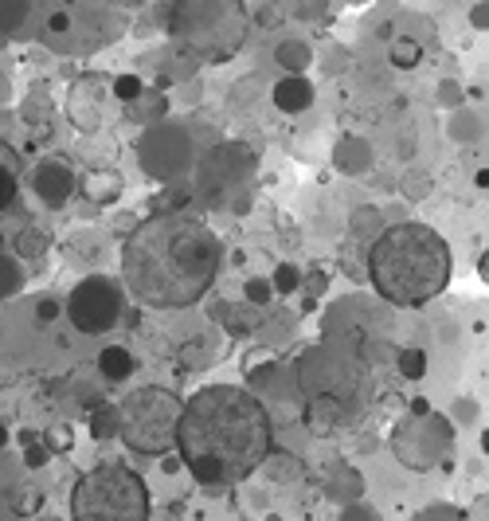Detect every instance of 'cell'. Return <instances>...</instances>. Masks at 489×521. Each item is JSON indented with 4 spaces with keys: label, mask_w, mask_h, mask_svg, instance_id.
I'll return each instance as SVG.
<instances>
[{
    "label": "cell",
    "mask_w": 489,
    "mask_h": 521,
    "mask_svg": "<svg viewBox=\"0 0 489 521\" xmlns=\"http://www.w3.org/2000/svg\"><path fill=\"white\" fill-rule=\"evenodd\" d=\"M177 447L200 482H239L267 463L274 427L247 388L208 384L180 408Z\"/></svg>",
    "instance_id": "cell-2"
},
{
    "label": "cell",
    "mask_w": 489,
    "mask_h": 521,
    "mask_svg": "<svg viewBox=\"0 0 489 521\" xmlns=\"http://www.w3.org/2000/svg\"><path fill=\"white\" fill-rule=\"evenodd\" d=\"M400 365L407 377H423V353H403Z\"/></svg>",
    "instance_id": "cell-13"
},
{
    "label": "cell",
    "mask_w": 489,
    "mask_h": 521,
    "mask_svg": "<svg viewBox=\"0 0 489 521\" xmlns=\"http://www.w3.org/2000/svg\"><path fill=\"white\" fill-rule=\"evenodd\" d=\"M450 247L427 224H396L376 239L368 275L376 290L396 306H423L450 283Z\"/></svg>",
    "instance_id": "cell-3"
},
{
    "label": "cell",
    "mask_w": 489,
    "mask_h": 521,
    "mask_svg": "<svg viewBox=\"0 0 489 521\" xmlns=\"http://www.w3.org/2000/svg\"><path fill=\"white\" fill-rule=\"evenodd\" d=\"M220 239L192 212H157L122 247V279L153 310L192 306L220 271Z\"/></svg>",
    "instance_id": "cell-1"
},
{
    "label": "cell",
    "mask_w": 489,
    "mask_h": 521,
    "mask_svg": "<svg viewBox=\"0 0 489 521\" xmlns=\"http://www.w3.org/2000/svg\"><path fill=\"white\" fill-rule=\"evenodd\" d=\"M102 369H106V377L110 380H122L134 373V357L122 353V349H106V353H102Z\"/></svg>",
    "instance_id": "cell-9"
},
{
    "label": "cell",
    "mask_w": 489,
    "mask_h": 521,
    "mask_svg": "<svg viewBox=\"0 0 489 521\" xmlns=\"http://www.w3.org/2000/svg\"><path fill=\"white\" fill-rule=\"evenodd\" d=\"M75 521H149V490L130 467L106 463L79 478L71 494Z\"/></svg>",
    "instance_id": "cell-4"
},
{
    "label": "cell",
    "mask_w": 489,
    "mask_h": 521,
    "mask_svg": "<svg viewBox=\"0 0 489 521\" xmlns=\"http://www.w3.org/2000/svg\"><path fill=\"white\" fill-rule=\"evenodd\" d=\"M0 443H4V427H0Z\"/></svg>",
    "instance_id": "cell-17"
},
{
    "label": "cell",
    "mask_w": 489,
    "mask_h": 521,
    "mask_svg": "<svg viewBox=\"0 0 489 521\" xmlns=\"http://www.w3.org/2000/svg\"><path fill=\"white\" fill-rule=\"evenodd\" d=\"M36 192L47 196V200H63V196L71 192V169H63V165H44V169L36 173Z\"/></svg>",
    "instance_id": "cell-8"
},
{
    "label": "cell",
    "mask_w": 489,
    "mask_h": 521,
    "mask_svg": "<svg viewBox=\"0 0 489 521\" xmlns=\"http://www.w3.org/2000/svg\"><path fill=\"white\" fill-rule=\"evenodd\" d=\"M12 200H16V177H12V169L0 165V208H8Z\"/></svg>",
    "instance_id": "cell-11"
},
{
    "label": "cell",
    "mask_w": 489,
    "mask_h": 521,
    "mask_svg": "<svg viewBox=\"0 0 489 521\" xmlns=\"http://www.w3.org/2000/svg\"><path fill=\"white\" fill-rule=\"evenodd\" d=\"M0 243H4V236H0Z\"/></svg>",
    "instance_id": "cell-18"
},
{
    "label": "cell",
    "mask_w": 489,
    "mask_h": 521,
    "mask_svg": "<svg viewBox=\"0 0 489 521\" xmlns=\"http://www.w3.org/2000/svg\"><path fill=\"white\" fill-rule=\"evenodd\" d=\"M67 314L83 333H106L122 318V294L110 279H87L67 298Z\"/></svg>",
    "instance_id": "cell-7"
},
{
    "label": "cell",
    "mask_w": 489,
    "mask_h": 521,
    "mask_svg": "<svg viewBox=\"0 0 489 521\" xmlns=\"http://www.w3.org/2000/svg\"><path fill=\"white\" fill-rule=\"evenodd\" d=\"M44 247H47L44 232H24V239H20V251H24V255H40Z\"/></svg>",
    "instance_id": "cell-12"
},
{
    "label": "cell",
    "mask_w": 489,
    "mask_h": 521,
    "mask_svg": "<svg viewBox=\"0 0 489 521\" xmlns=\"http://www.w3.org/2000/svg\"><path fill=\"white\" fill-rule=\"evenodd\" d=\"M298 286V271L294 267H278V290H294Z\"/></svg>",
    "instance_id": "cell-15"
},
{
    "label": "cell",
    "mask_w": 489,
    "mask_h": 521,
    "mask_svg": "<svg viewBox=\"0 0 489 521\" xmlns=\"http://www.w3.org/2000/svg\"><path fill=\"white\" fill-rule=\"evenodd\" d=\"M180 408L184 404L165 388H137L118 408V431L141 455H165L177 447Z\"/></svg>",
    "instance_id": "cell-6"
},
{
    "label": "cell",
    "mask_w": 489,
    "mask_h": 521,
    "mask_svg": "<svg viewBox=\"0 0 489 521\" xmlns=\"http://www.w3.org/2000/svg\"><path fill=\"white\" fill-rule=\"evenodd\" d=\"M415 59H419V48H415V44H400V48H396V63H400V67L415 63Z\"/></svg>",
    "instance_id": "cell-16"
},
{
    "label": "cell",
    "mask_w": 489,
    "mask_h": 521,
    "mask_svg": "<svg viewBox=\"0 0 489 521\" xmlns=\"http://www.w3.org/2000/svg\"><path fill=\"white\" fill-rule=\"evenodd\" d=\"M118 95H122V98H137V95H141V79H134V75H122V79H118Z\"/></svg>",
    "instance_id": "cell-14"
},
{
    "label": "cell",
    "mask_w": 489,
    "mask_h": 521,
    "mask_svg": "<svg viewBox=\"0 0 489 521\" xmlns=\"http://www.w3.org/2000/svg\"><path fill=\"white\" fill-rule=\"evenodd\" d=\"M306 102H310V87H306L302 79L278 87V106H290V110H294V106H306Z\"/></svg>",
    "instance_id": "cell-10"
},
{
    "label": "cell",
    "mask_w": 489,
    "mask_h": 521,
    "mask_svg": "<svg viewBox=\"0 0 489 521\" xmlns=\"http://www.w3.org/2000/svg\"><path fill=\"white\" fill-rule=\"evenodd\" d=\"M173 36L184 51L223 63L247 40V8L243 4H177Z\"/></svg>",
    "instance_id": "cell-5"
}]
</instances>
